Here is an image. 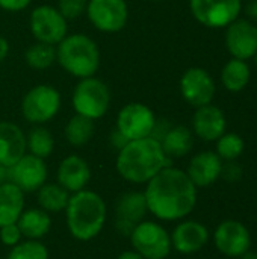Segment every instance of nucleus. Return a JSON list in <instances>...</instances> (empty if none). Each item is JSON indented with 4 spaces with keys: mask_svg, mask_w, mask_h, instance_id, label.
Masks as SVG:
<instances>
[{
    "mask_svg": "<svg viewBox=\"0 0 257 259\" xmlns=\"http://www.w3.org/2000/svg\"><path fill=\"white\" fill-rule=\"evenodd\" d=\"M24 61L33 70H47L56 62V46L36 41L24 52Z\"/></svg>",
    "mask_w": 257,
    "mask_h": 259,
    "instance_id": "obj_29",
    "label": "nucleus"
},
{
    "mask_svg": "<svg viewBox=\"0 0 257 259\" xmlns=\"http://www.w3.org/2000/svg\"><path fill=\"white\" fill-rule=\"evenodd\" d=\"M111 100L109 87L95 76L79 79L71 96L74 112L94 121L108 114Z\"/></svg>",
    "mask_w": 257,
    "mask_h": 259,
    "instance_id": "obj_5",
    "label": "nucleus"
},
{
    "mask_svg": "<svg viewBox=\"0 0 257 259\" xmlns=\"http://www.w3.org/2000/svg\"><path fill=\"white\" fill-rule=\"evenodd\" d=\"M221 178H224L227 182H236L242 178V168L239 164H236V161H227L226 164H223V170H221Z\"/></svg>",
    "mask_w": 257,
    "mask_h": 259,
    "instance_id": "obj_34",
    "label": "nucleus"
},
{
    "mask_svg": "<svg viewBox=\"0 0 257 259\" xmlns=\"http://www.w3.org/2000/svg\"><path fill=\"white\" fill-rule=\"evenodd\" d=\"M70 196L71 194L58 182H50V184L45 182L36 191L38 208L44 209L48 214H58L61 211H65Z\"/></svg>",
    "mask_w": 257,
    "mask_h": 259,
    "instance_id": "obj_26",
    "label": "nucleus"
},
{
    "mask_svg": "<svg viewBox=\"0 0 257 259\" xmlns=\"http://www.w3.org/2000/svg\"><path fill=\"white\" fill-rule=\"evenodd\" d=\"M8 55H9V41L3 35H0V64L8 58Z\"/></svg>",
    "mask_w": 257,
    "mask_h": 259,
    "instance_id": "obj_38",
    "label": "nucleus"
},
{
    "mask_svg": "<svg viewBox=\"0 0 257 259\" xmlns=\"http://www.w3.org/2000/svg\"><path fill=\"white\" fill-rule=\"evenodd\" d=\"M223 164V159L215 152L204 150L191 158L186 175L197 188H206L221 178Z\"/></svg>",
    "mask_w": 257,
    "mask_h": 259,
    "instance_id": "obj_20",
    "label": "nucleus"
},
{
    "mask_svg": "<svg viewBox=\"0 0 257 259\" xmlns=\"http://www.w3.org/2000/svg\"><path fill=\"white\" fill-rule=\"evenodd\" d=\"M23 235L20 232V228L17 226V223L12 225H6L0 228V241L2 244H5L6 247H14L21 241Z\"/></svg>",
    "mask_w": 257,
    "mask_h": 259,
    "instance_id": "obj_33",
    "label": "nucleus"
},
{
    "mask_svg": "<svg viewBox=\"0 0 257 259\" xmlns=\"http://www.w3.org/2000/svg\"><path fill=\"white\" fill-rule=\"evenodd\" d=\"M48 168L45 159L24 153L14 165L8 168V181L18 187L24 194L36 193L45 182Z\"/></svg>",
    "mask_w": 257,
    "mask_h": 259,
    "instance_id": "obj_12",
    "label": "nucleus"
},
{
    "mask_svg": "<svg viewBox=\"0 0 257 259\" xmlns=\"http://www.w3.org/2000/svg\"><path fill=\"white\" fill-rule=\"evenodd\" d=\"M226 47L232 58L248 61L257 53V24L245 18H236L226 27Z\"/></svg>",
    "mask_w": 257,
    "mask_h": 259,
    "instance_id": "obj_16",
    "label": "nucleus"
},
{
    "mask_svg": "<svg viewBox=\"0 0 257 259\" xmlns=\"http://www.w3.org/2000/svg\"><path fill=\"white\" fill-rule=\"evenodd\" d=\"M91 181L89 164L79 155H68L59 162L56 171V182L70 194L82 191Z\"/></svg>",
    "mask_w": 257,
    "mask_h": 259,
    "instance_id": "obj_19",
    "label": "nucleus"
},
{
    "mask_svg": "<svg viewBox=\"0 0 257 259\" xmlns=\"http://www.w3.org/2000/svg\"><path fill=\"white\" fill-rule=\"evenodd\" d=\"M8 182V167L0 164V184Z\"/></svg>",
    "mask_w": 257,
    "mask_h": 259,
    "instance_id": "obj_40",
    "label": "nucleus"
},
{
    "mask_svg": "<svg viewBox=\"0 0 257 259\" xmlns=\"http://www.w3.org/2000/svg\"><path fill=\"white\" fill-rule=\"evenodd\" d=\"M117 259H145L142 255H139L136 250H124V252H121L120 255H118V258Z\"/></svg>",
    "mask_w": 257,
    "mask_h": 259,
    "instance_id": "obj_39",
    "label": "nucleus"
},
{
    "mask_svg": "<svg viewBox=\"0 0 257 259\" xmlns=\"http://www.w3.org/2000/svg\"><path fill=\"white\" fill-rule=\"evenodd\" d=\"M24 211V193L12 182L0 184V228L17 223Z\"/></svg>",
    "mask_w": 257,
    "mask_h": 259,
    "instance_id": "obj_23",
    "label": "nucleus"
},
{
    "mask_svg": "<svg viewBox=\"0 0 257 259\" xmlns=\"http://www.w3.org/2000/svg\"><path fill=\"white\" fill-rule=\"evenodd\" d=\"M167 158L177 159L186 156L194 147V134L189 127L177 124L170 126L167 134L159 141Z\"/></svg>",
    "mask_w": 257,
    "mask_h": 259,
    "instance_id": "obj_24",
    "label": "nucleus"
},
{
    "mask_svg": "<svg viewBox=\"0 0 257 259\" xmlns=\"http://www.w3.org/2000/svg\"><path fill=\"white\" fill-rule=\"evenodd\" d=\"M192 17L204 27L226 29L239 18L242 0H189Z\"/></svg>",
    "mask_w": 257,
    "mask_h": 259,
    "instance_id": "obj_8",
    "label": "nucleus"
},
{
    "mask_svg": "<svg viewBox=\"0 0 257 259\" xmlns=\"http://www.w3.org/2000/svg\"><path fill=\"white\" fill-rule=\"evenodd\" d=\"M61 93L48 83L32 87L21 99V115L26 121L41 126L53 120L61 109Z\"/></svg>",
    "mask_w": 257,
    "mask_h": 259,
    "instance_id": "obj_6",
    "label": "nucleus"
},
{
    "mask_svg": "<svg viewBox=\"0 0 257 259\" xmlns=\"http://www.w3.org/2000/svg\"><path fill=\"white\" fill-rule=\"evenodd\" d=\"M132 249L145 259H167L171 253V237L158 222L144 220L129 235Z\"/></svg>",
    "mask_w": 257,
    "mask_h": 259,
    "instance_id": "obj_7",
    "label": "nucleus"
},
{
    "mask_svg": "<svg viewBox=\"0 0 257 259\" xmlns=\"http://www.w3.org/2000/svg\"><path fill=\"white\" fill-rule=\"evenodd\" d=\"M94 132H95L94 120H89V118L79 115V114L73 115L67 121L65 129H64L65 140L73 147L86 146L91 141V138L94 137Z\"/></svg>",
    "mask_w": 257,
    "mask_h": 259,
    "instance_id": "obj_27",
    "label": "nucleus"
},
{
    "mask_svg": "<svg viewBox=\"0 0 257 259\" xmlns=\"http://www.w3.org/2000/svg\"><path fill=\"white\" fill-rule=\"evenodd\" d=\"M227 127V120L224 112L209 103L195 109L192 117V134L203 141H217Z\"/></svg>",
    "mask_w": 257,
    "mask_h": 259,
    "instance_id": "obj_18",
    "label": "nucleus"
},
{
    "mask_svg": "<svg viewBox=\"0 0 257 259\" xmlns=\"http://www.w3.org/2000/svg\"><path fill=\"white\" fill-rule=\"evenodd\" d=\"M245 149V143L242 137H239L235 132H224L217 140V150L215 153L223 159V162L227 161H236Z\"/></svg>",
    "mask_w": 257,
    "mask_h": 259,
    "instance_id": "obj_30",
    "label": "nucleus"
},
{
    "mask_svg": "<svg viewBox=\"0 0 257 259\" xmlns=\"http://www.w3.org/2000/svg\"><path fill=\"white\" fill-rule=\"evenodd\" d=\"M251 68L247 61L232 58L221 70V83L230 93H239L250 83Z\"/></svg>",
    "mask_w": 257,
    "mask_h": 259,
    "instance_id": "obj_25",
    "label": "nucleus"
},
{
    "mask_svg": "<svg viewBox=\"0 0 257 259\" xmlns=\"http://www.w3.org/2000/svg\"><path fill=\"white\" fill-rule=\"evenodd\" d=\"M56 62L73 77L85 79L95 76L100 67V49L85 33H67L56 44Z\"/></svg>",
    "mask_w": 257,
    "mask_h": 259,
    "instance_id": "obj_4",
    "label": "nucleus"
},
{
    "mask_svg": "<svg viewBox=\"0 0 257 259\" xmlns=\"http://www.w3.org/2000/svg\"><path fill=\"white\" fill-rule=\"evenodd\" d=\"M144 190L148 212L161 222H180L197 205V187L185 170L168 165L150 179Z\"/></svg>",
    "mask_w": 257,
    "mask_h": 259,
    "instance_id": "obj_1",
    "label": "nucleus"
},
{
    "mask_svg": "<svg viewBox=\"0 0 257 259\" xmlns=\"http://www.w3.org/2000/svg\"><path fill=\"white\" fill-rule=\"evenodd\" d=\"M17 226L20 228L23 238L41 241L52 229V217L41 208H29L21 212Z\"/></svg>",
    "mask_w": 257,
    "mask_h": 259,
    "instance_id": "obj_22",
    "label": "nucleus"
},
{
    "mask_svg": "<svg viewBox=\"0 0 257 259\" xmlns=\"http://www.w3.org/2000/svg\"><path fill=\"white\" fill-rule=\"evenodd\" d=\"M29 27L36 41L52 46L59 44L68 33V21L56 6L50 5H39L32 9Z\"/></svg>",
    "mask_w": 257,
    "mask_h": 259,
    "instance_id": "obj_10",
    "label": "nucleus"
},
{
    "mask_svg": "<svg viewBox=\"0 0 257 259\" xmlns=\"http://www.w3.org/2000/svg\"><path fill=\"white\" fill-rule=\"evenodd\" d=\"M108 206L100 194L88 188L73 193L65 208L67 228L77 241H91L103 231Z\"/></svg>",
    "mask_w": 257,
    "mask_h": 259,
    "instance_id": "obj_3",
    "label": "nucleus"
},
{
    "mask_svg": "<svg viewBox=\"0 0 257 259\" xmlns=\"http://www.w3.org/2000/svg\"><path fill=\"white\" fill-rule=\"evenodd\" d=\"M85 12L89 23L105 33L123 30L129 20V6L126 0H88Z\"/></svg>",
    "mask_w": 257,
    "mask_h": 259,
    "instance_id": "obj_11",
    "label": "nucleus"
},
{
    "mask_svg": "<svg viewBox=\"0 0 257 259\" xmlns=\"http://www.w3.org/2000/svg\"><path fill=\"white\" fill-rule=\"evenodd\" d=\"M156 115L150 106L139 102H132L124 105L118 114L115 121V129L127 140H141L151 137L155 124H156Z\"/></svg>",
    "mask_w": 257,
    "mask_h": 259,
    "instance_id": "obj_9",
    "label": "nucleus"
},
{
    "mask_svg": "<svg viewBox=\"0 0 257 259\" xmlns=\"http://www.w3.org/2000/svg\"><path fill=\"white\" fill-rule=\"evenodd\" d=\"M245 14L250 20L257 23V0H250L245 6Z\"/></svg>",
    "mask_w": 257,
    "mask_h": 259,
    "instance_id": "obj_37",
    "label": "nucleus"
},
{
    "mask_svg": "<svg viewBox=\"0 0 257 259\" xmlns=\"http://www.w3.org/2000/svg\"><path fill=\"white\" fill-rule=\"evenodd\" d=\"M214 243L220 253L229 258H239L251 247V234L248 228L238 220H224L214 234Z\"/></svg>",
    "mask_w": 257,
    "mask_h": 259,
    "instance_id": "obj_15",
    "label": "nucleus"
},
{
    "mask_svg": "<svg viewBox=\"0 0 257 259\" xmlns=\"http://www.w3.org/2000/svg\"><path fill=\"white\" fill-rule=\"evenodd\" d=\"M6 259H48V250L39 240H24L11 247Z\"/></svg>",
    "mask_w": 257,
    "mask_h": 259,
    "instance_id": "obj_31",
    "label": "nucleus"
},
{
    "mask_svg": "<svg viewBox=\"0 0 257 259\" xmlns=\"http://www.w3.org/2000/svg\"><path fill=\"white\" fill-rule=\"evenodd\" d=\"M148 214L144 191H127L118 196L115 202V228L117 231L129 237L132 231L145 220Z\"/></svg>",
    "mask_w": 257,
    "mask_h": 259,
    "instance_id": "obj_14",
    "label": "nucleus"
},
{
    "mask_svg": "<svg viewBox=\"0 0 257 259\" xmlns=\"http://www.w3.org/2000/svg\"><path fill=\"white\" fill-rule=\"evenodd\" d=\"M32 0H0V8L8 12H20L24 11Z\"/></svg>",
    "mask_w": 257,
    "mask_h": 259,
    "instance_id": "obj_35",
    "label": "nucleus"
},
{
    "mask_svg": "<svg viewBox=\"0 0 257 259\" xmlns=\"http://www.w3.org/2000/svg\"><path fill=\"white\" fill-rule=\"evenodd\" d=\"M26 150V135L21 127L12 121H0V164L9 168Z\"/></svg>",
    "mask_w": 257,
    "mask_h": 259,
    "instance_id": "obj_21",
    "label": "nucleus"
},
{
    "mask_svg": "<svg viewBox=\"0 0 257 259\" xmlns=\"http://www.w3.org/2000/svg\"><path fill=\"white\" fill-rule=\"evenodd\" d=\"M26 147L30 155L45 159L55 150V138L44 124L35 126L26 137Z\"/></svg>",
    "mask_w": 257,
    "mask_h": 259,
    "instance_id": "obj_28",
    "label": "nucleus"
},
{
    "mask_svg": "<svg viewBox=\"0 0 257 259\" xmlns=\"http://www.w3.org/2000/svg\"><path fill=\"white\" fill-rule=\"evenodd\" d=\"M239 259H257V252H251V250H248V252H245L244 255H241Z\"/></svg>",
    "mask_w": 257,
    "mask_h": 259,
    "instance_id": "obj_41",
    "label": "nucleus"
},
{
    "mask_svg": "<svg viewBox=\"0 0 257 259\" xmlns=\"http://www.w3.org/2000/svg\"><path fill=\"white\" fill-rule=\"evenodd\" d=\"M155 2H159V0H155Z\"/></svg>",
    "mask_w": 257,
    "mask_h": 259,
    "instance_id": "obj_43",
    "label": "nucleus"
},
{
    "mask_svg": "<svg viewBox=\"0 0 257 259\" xmlns=\"http://www.w3.org/2000/svg\"><path fill=\"white\" fill-rule=\"evenodd\" d=\"M171 247L182 255L200 252L209 241V229L197 220H180L170 234Z\"/></svg>",
    "mask_w": 257,
    "mask_h": 259,
    "instance_id": "obj_17",
    "label": "nucleus"
},
{
    "mask_svg": "<svg viewBox=\"0 0 257 259\" xmlns=\"http://www.w3.org/2000/svg\"><path fill=\"white\" fill-rule=\"evenodd\" d=\"M171 165L161 143L153 137L127 141L117 153L115 168L118 175L135 185L147 184L162 168Z\"/></svg>",
    "mask_w": 257,
    "mask_h": 259,
    "instance_id": "obj_2",
    "label": "nucleus"
},
{
    "mask_svg": "<svg viewBox=\"0 0 257 259\" xmlns=\"http://www.w3.org/2000/svg\"><path fill=\"white\" fill-rule=\"evenodd\" d=\"M88 0H58V11L62 14V17L68 20H76L86 11Z\"/></svg>",
    "mask_w": 257,
    "mask_h": 259,
    "instance_id": "obj_32",
    "label": "nucleus"
},
{
    "mask_svg": "<svg viewBox=\"0 0 257 259\" xmlns=\"http://www.w3.org/2000/svg\"><path fill=\"white\" fill-rule=\"evenodd\" d=\"M109 141H111V144H112V146L117 149V152H118V150H120L123 146H126V144H127V140H126V138H124V137H123V135H121L118 131H117V129H115V131L111 134V137H109Z\"/></svg>",
    "mask_w": 257,
    "mask_h": 259,
    "instance_id": "obj_36",
    "label": "nucleus"
},
{
    "mask_svg": "<svg viewBox=\"0 0 257 259\" xmlns=\"http://www.w3.org/2000/svg\"><path fill=\"white\" fill-rule=\"evenodd\" d=\"M254 62H256V67H257V53H256V56H254Z\"/></svg>",
    "mask_w": 257,
    "mask_h": 259,
    "instance_id": "obj_42",
    "label": "nucleus"
},
{
    "mask_svg": "<svg viewBox=\"0 0 257 259\" xmlns=\"http://www.w3.org/2000/svg\"><path fill=\"white\" fill-rule=\"evenodd\" d=\"M180 94L186 103L194 108H200L212 103L217 87L211 73L201 67L188 68L179 82Z\"/></svg>",
    "mask_w": 257,
    "mask_h": 259,
    "instance_id": "obj_13",
    "label": "nucleus"
}]
</instances>
